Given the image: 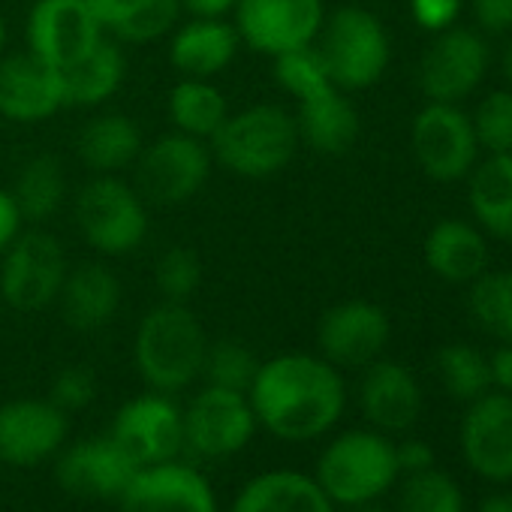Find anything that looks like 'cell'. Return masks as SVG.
Returning <instances> with one entry per match:
<instances>
[{
	"label": "cell",
	"instance_id": "1",
	"mask_svg": "<svg viewBox=\"0 0 512 512\" xmlns=\"http://www.w3.org/2000/svg\"><path fill=\"white\" fill-rule=\"evenodd\" d=\"M247 398L260 428L284 443L326 437L347 410L341 368L314 353H281L260 362Z\"/></svg>",
	"mask_w": 512,
	"mask_h": 512
},
{
	"label": "cell",
	"instance_id": "2",
	"mask_svg": "<svg viewBox=\"0 0 512 512\" xmlns=\"http://www.w3.org/2000/svg\"><path fill=\"white\" fill-rule=\"evenodd\" d=\"M208 335L199 317L178 302L151 308L133 338V365L142 383L154 392L178 395L202 377Z\"/></svg>",
	"mask_w": 512,
	"mask_h": 512
},
{
	"label": "cell",
	"instance_id": "3",
	"mask_svg": "<svg viewBox=\"0 0 512 512\" xmlns=\"http://www.w3.org/2000/svg\"><path fill=\"white\" fill-rule=\"evenodd\" d=\"M211 157L235 178L263 181L284 172L299 151L296 115L275 103H256L229 112L211 136Z\"/></svg>",
	"mask_w": 512,
	"mask_h": 512
},
{
	"label": "cell",
	"instance_id": "4",
	"mask_svg": "<svg viewBox=\"0 0 512 512\" xmlns=\"http://www.w3.org/2000/svg\"><path fill=\"white\" fill-rule=\"evenodd\" d=\"M314 479L335 506L356 509L377 503L401 479L395 443L377 428L344 431L320 452Z\"/></svg>",
	"mask_w": 512,
	"mask_h": 512
},
{
	"label": "cell",
	"instance_id": "5",
	"mask_svg": "<svg viewBox=\"0 0 512 512\" xmlns=\"http://www.w3.org/2000/svg\"><path fill=\"white\" fill-rule=\"evenodd\" d=\"M317 49L341 91H365L377 85L392 58L383 22L362 7H341L326 16Z\"/></svg>",
	"mask_w": 512,
	"mask_h": 512
},
{
	"label": "cell",
	"instance_id": "6",
	"mask_svg": "<svg viewBox=\"0 0 512 512\" xmlns=\"http://www.w3.org/2000/svg\"><path fill=\"white\" fill-rule=\"evenodd\" d=\"M76 226L103 256H127L148 238V202L121 175H94L76 196Z\"/></svg>",
	"mask_w": 512,
	"mask_h": 512
},
{
	"label": "cell",
	"instance_id": "7",
	"mask_svg": "<svg viewBox=\"0 0 512 512\" xmlns=\"http://www.w3.org/2000/svg\"><path fill=\"white\" fill-rule=\"evenodd\" d=\"M67 272L64 244L52 232L40 226L22 229L0 253V299L22 314L46 311L58 302Z\"/></svg>",
	"mask_w": 512,
	"mask_h": 512
},
{
	"label": "cell",
	"instance_id": "8",
	"mask_svg": "<svg viewBox=\"0 0 512 512\" xmlns=\"http://www.w3.org/2000/svg\"><path fill=\"white\" fill-rule=\"evenodd\" d=\"M260 431L247 392L202 386L184 407V452L202 461L235 458Z\"/></svg>",
	"mask_w": 512,
	"mask_h": 512
},
{
	"label": "cell",
	"instance_id": "9",
	"mask_svg": "<svg viewBox=\"0 0 512 512\" xmlns=\"http://www.w3.org/2000/svg\"><path fill=\"white\" fill-rule=\"evenodd\" d=\"M136 166V190L145 202L154 205H181L193 199L214 166L211 145L178 130L154 139L142 148Z\"/></svg>",
	"mask_w": 512,
	"mask_h": 512
},
{
	"label": "cell",
	"instance_id": "10",
	"mask_svg": "<svg viewBox=\"0 0 512 512\" xmlns=\"http://www.w3.org/2000/svg\"><path fill=\"white\" fill-rule=\"evenodd\" d=\"M323 22V0H238L232 10L238 40L269 58L317 43Z\"/></svg>",
	"mask_w": 512,
	"mask_h": 512
},
{
	"label": "cell",
	"instance_id": "11",
	"mask_svg": "<svg viewBox=\"0 0 512 512\" xmlns=\"http://www.w3.org/2000/svg\"><path fill=\"white\" fill-rule=\"evenodd\" d=\"M109 434L139 467L175 461L184 452V407L175 395L148 389L115 410Z\"/></svg>",
	"mask_w": 512,
	"mask_h": 512
},
{
	"label": "cell",
	"instance_id": "12",
	"mask_svg": "<svg viewBox=\"0 0 512 512\" xmlns=\"http://www.w3.org/2000/svg\"><path fill=\"white\" fill-rule=\"evenodd\" d=\"M410 142L422 172L443 184L467 178L479 157L473 124L455 103H428L419 109Z\"/></svg>",
	"mask_w": 512,
	"mask_h": 512
},
{
	"label": "cell",
	"instance_id": "13",
	"mask_svg": "<svg viewBox=\"0 0 512 512\" xmlns=\"http://www.w3.org/2000/svg\"><path fill=\"white\" fill-rule=\"evenodd\" d=\"M67 437L70 416L52 398H13L0 404V464H46L67 446Z\"/></svg>",
	"mask_w": 512,
	"mask_h": 512
},
{
	"label": "cell",
	"instance_id": "14",
	"mask_svg": "<svg viewBox=\"0 0 512 512\" xmlns=\"http://www.w3.org/2000/svg\"><path fill=\"white\" fill-rule=\"evenodd\" d=\"M136 470L139 464L112 434L67 443L55 455L58 485L79 500H118Z\"/></svg>",
	"mask_w": 512,
	"mask_h": 512
},
{
	"label": "cell",
	"instance_id": "15",
	"mask_svg": "<svg viewBox=\"0 0 512 512\" xmlns=\"http://www.w3.org/2000/svg\"><path fill=\"white\" fill-rule=\"evenodd\" d=\"M103 28L88 0H37L28 16V52L55 70L79 64L100 40Z\"/></svg>",
	"mask_w": 512,
	"mask_h": 512
},
{
	"label": "cell",
	"instance_id": "16",
	"mask_svg": "<svg viewBox=\"0 0 512 512\" xmlns=\"http://www.w3.org/2000/svg\"><path fill=\"white\" fill-rule=\"evenodd\" d=\"M115 503L118 512H220L214 485L181 458L139 467Z\"/></svg>",
	"mask_w": 512,
	"mask_h": 512
},
{
	"label": "cell",
	"instance_id": "17",
	"mask_svg": "<svg viewBox=\"0 0 512 512\" xmlns=\"http://www.w3.org/2000/svg\"><path fill=\"white\" fill-rule=\"evenodd\" d=\"M488 73V46L479 34L446 28L419 61V91L431 103L470 97Z\"/></svg>",
	"mask_w": 512,
	"mask_h": 512
},
{
	"label": "cell",
	"instance_id": "18",
	"mask_svg": "<svg viewBox=\"0 0 512 512\" xmlns=\"http://www.w3.org/2000/svg\"><path fill=\"white\" fill-rule=\"evenodd\" d=\"M458 440L464 464L476 476L497 485L512 482V395L488 389L470 401Z\"/></svg>",
	"mask_w": 512,
	"mask_h": 512
},
{
	"label": "cell",
	"instance_id": "19",
	"mask_svg": "<svg viewBox=\"0 0 512 512\" xmlns=\"http://www.w3.org/2000/svg\"><path fill=\"white\" fill-rule=\"evenodd\" d=\"M389 335L392 326L386 311L362 299L329 308L317 326L320 356L335 368H368L383 356Z\"/></svg>",
	"mask_w": 512,
	"mask_h": 512
},
{
	"label": "cell",
	"instance_id": "20",
	"mask_svg": "<svg viewBox=\"0 0 512 512\" xmlns=\"http://www.w3.org/2000/svg\"><path fill=\"white\" fill-rule=\"evenodd\" d=\"M64 106L61 70L40 61L34 52L0 58V115L16 124H40Z\"/></svg>",
	"mask_w": 512,
	"mask_h": 512
},
{
	"label": "cell",
	"instance_id": "21",
	"mask_svg": "<svg viewBox=\"0 0 512 512\" xmlns=\"http://www.w3.org/2000/svg\"><path fill=\"white\" fill-rule=\"evenodd\" d=\"M359 407L371 428L401 434L422 416V386L407 365L377 359L365 368L359 383Z\"/></svg>",
	"mask_w": 512,
	"mask_h": 512
},
{
	"label": "cell",
	"instance_id": "22",
	"mask_svg": "<svg viewBox=\"0 0 512 512\" xmlns=\"http://www.w3.org/2000/svg\"><path fill=\"white\" fill-rule=\"evenodd\" d=\"M229 512H338V506L326 497L314 473L275 467L247 479Z\"/></svg>",
	"mask_w": 512,
	"mask_h": 512
},
{
	"label": "cell",
	"instance_id": "23",
	"mask_svg": "<svg viewBox=\"0 0 512 512\" xmlns=\"http://www.w3.org/2000/svg\"><path fill=\"white\" fill-rule=\"evenodd\" d=\"M121 299V281L103 263H82L79 269H70L58 293L61 317L76 332L106 329L115 320Z\"/></svg>",
	"mask_w": 512,
	"mask_h": 512
},
{
	"label": "cell",
	"instance_id": "24",
	"mask_svg": "<svg viewBox=\"0 0 512 512\" xmlns=\"http://www.w3.org/2000/svg\"><path fill=\"white\" fill-rule=\"evenodd\" d=\"M238 31L226 19H190L172 31L169 64L184 79H214L238 55Z\"/></svg>",
	"mask_w": 512,
	"mask_h": 512
},
{
	"label": "cell",
	"instance_id": "25",
	"mask_svg": "<svg viewBox=\"0 0 512 512\" xmlns=\"http://www.w3.org/2000/svg\"><path fill=\"white\" fill-rule=\"evenodd\" d=\"M299 103L296 127L299 142L314 148L317 154L338 157L347 154L359 139V112L350 103L347 91L338 85H329L317 94H308Z\"/></svg>",
	"mask_w": 512,
	"mask_h": 512
},
{
	"label": "cell",
	"instance_id": "26",
	"mask_svg": "<svg viewBox=\"0 0 512 512\" xmlns=\"http://www.w3.org/2000/svg\"><path fill=\"white\" fill-rule=\"evenodd\" d=\"M428 269L449 284H470L488 266V244L482 232L464 220H440L425 238Z\"/></svg>",
	"mask_w": 512,
	"mask_h": 512
},
{
	"label": "cell",
	"instance_id": "27",
	"mask_svg": "<svg viewBox=\"0 0 512 512\" xmlns=\"http://www.w3.org/2000/svg\"><path fill=\"white\" fill-rule=\"evenodd\" d=\"M61 79L67 109H97L121 91L127 79V55L121 43L103 37L79 64L61 70Z\"/></svg>",
	"mask_w": 512,
	"mask_h": 512
},
{
	"label": "cell",
	"instance_id": "28",
	"mask_svg": "<svg viewBox=\"0 0 512 512\" xmlns=\"http://www.w3.org/2000/svg\"><path fill=\"white\" fill-rule=\"evenodd\" d=\"M103 34L115 43H154L178 25V0H88Z\"/></svg>",
	"mask_w": 512,
	"mask_h": 512
},
{
	"label": "cell",
	"instance_id": "29",
	"mask_svg": "<svg viewBox=\"0 0 512 512\" xmlns=\"http://www.w3.org/2000/svg\"><path fill=\"white\" fill-rule=\"evenodd\" d=\"M79 157L97 175H118L133 166L145 148L142 130L130 115L106 112L91 118L79 133Z\"/></svg>",
	"mask_w": 512,
	"mask_h": 512
},
{
	"label": "cell",
	"instance_id": "30",
	"mask_svg": "<svg viewBox=\"0 0 512 512\" xmlns=\"http://www.w3.org/2000/svg\"><path fill=\"white\" fill-rule=\"evenodd\" d=\"M470 211L491 235L512 241V154H491L470 172Z\"/></svg>",
	"mask_w": 512,
	"mask_h": 512
},
{
	"label": "cell",
	"instance_id": "31",
	"mask_svg": "<svg viewBox=\"0 0 512 512\" xmlns=\"http://www.w3.org/2000/svg\"><path fill=\"white\" fill-rule=\"evenodd\" d=\"M229 115L226 94L211 79H184L169 91V121L178 133L211 142Z\"/></svg>",
	"mask_w": 512,
	"mask_h": 512
},
{
	"label": "cell",
	"instance_id": "32",
	"mask_svg": "<svg viewBox=\"0 0 512 512\" xmlns=\"http://www.w3.org/2000/svg\"><path fill=\"white\" fill-rule=\"evenodd\" d=\"M13 196L25 223H37V226L46 223L64 205V196H67V175H64L61 160L52 154L31 157L19 169Z\"/></svg>",
	"mask_w": 512,
	"mask_h": 512
},
{
	"label": "cell",
	"instance_id": "33",
	"mask_svg": "<svg viewBox=\"0 0 512 512\" xmlns=\"http://www.w3.org/2000/svg\"><path fill=\"white\" fill-rule=\"evenodd\" d=\"M467 311L482 332L512 344V272H482L470 281Z\"/></svg>",
	"mask_w": 512,
	"mask_h": 512
},
{
	"label": "cell",
	"instance_id": "34",
	"mask_svg": "<svg viewBox=\"0 0 512 512\" xmlns=\"http://www.w3.org/2000/svg\"><path fill=\"white\" fill-rule=\"evenodd\" d=\"M437 377L443 389L458 401H476L491 389V365L470 344H446L437 353Z\"/></svg>",
	"mask_w": 512,
	"mask_h": 512
},
{
	"label": "cell",
	"instance_id": "35",
	"mask_svg": "<svg viewBox=\"0 0 512 512\" xmlns=\"http://www.w3.org/2000/svg\"><path fill=\"white\" fill-rule=\"evenodd\" d=\"M398 512H464V491L449 473L437 470V464L419 473H404Z\"/></svg>",
	"mask_w": 512,
	"mask_h": 512
},
{
	"label": "cell",
	"instance_id": "36",
	"mask_svg": "<svg viewBox=\"0 0 512 512\" xmlns=\"http://www.w3.org/2000/svg\"><path fill=\"white\" fill-rule=\"evenodd\" d=\"M256 371H260V359L253 356V350L244 347L241 341L223 338V341H208L199 380H205V386L247 392Z\"/></svg>",
	"mask_w": 512,
	"mask_h": 512
},
{
	"label": "cell",
	"instance_id": "37",
	"mask_svg": "<svg viewBox=\"0 0 512 512\" xmlns=\"http://www.w3.org/2000/svg\"><path fill=\"white\" fill-rule=\"evenodd\" d=\"M275 79L284 88V94H290L293 100H302L308 94H317V91L335 85L317 43L278 55L275 58Z\"/></svg>",
	"mask_w": 512,
	"mask_h": 512
},
{
	"label": "cell",
	"instance_id": "38",
	"mask_svg": "<svg viewBox=\"0 0 512 512\" xmlns=\"http://www.w3.org/2000/svg\"><path fill=\"white\" fill-rule=\"evenodd\" d=\"M154 281H157V290H160L163 302L187 305L196 296V290L202 287L199 253L184 247V244L163 250V256L157 260V269H154Z\"/></svg>",
	"mask_w": 512,
	"mask_h": 512
},
{
	"label": "cell",
	"instance_id": "39",
	"mask_svg": "<svg viewBox=\"0 0 512 512\" xmlns=\"http://www.w3.org/2000/svg\"><path fill=\"white\" fill-rule=\"evenodd\" d=\"M479 151L512 154V91H491L473 115Z\"/></svg>",
	"mask_w": 512,
	"mask_h": 512
},
{
	"label": "cell",
	"instance_id": "40",
	"mask_svg": "<svg viewBox=\"0 0 512 512\" xmlns=\"http://www.w3.org/2000/svg\"><path fill=\"white\" fill-rule=\"evenodd\" d=\"M49 398H52V404H58L67 416H70V413H79V410H85V407H91L94 398H97V377H94V371L85 368V365H70V368L58 371Z\"/></svg>",
	"mask_w": 512,
	"mask_h": 512
},
{
	"label": "cell",
	"instance_id": "41",
	"mask_svg": "<svg viewBox=\"0 0 512 512\" xmlns=\"http://www.w3.org/2000/svg\"><path fill=\"white\" fill-rule=\"evenodd\" d=\"M413 22L431 34H440L455 25L461 13V0H410Z\"/></svg>",
	"mask_w": 512,
	"mask_h": 512
},
{
	"label": "cell",
	"instance_id": "42",
	"mask_svg": "<svg viewBox=\"0 0 512 512\" xmlns=\"http://www.w3.org/2000/svg\"><path fill=\"white\" fill-rule=\"evenodd\" d=\"M473 16L485 34L512 31V0H473Z\"/></svg>",
	"mask_w": 512,
	"mask_h": 512
},
{
	"label": "cell",
	"instance_id": "43",
	"mask_svg": "<svg viewBox=\"0 0 512 512\" xmlns=\"http://www.w3.org/2000/svg\"><path fill=\"white\" fill-rule=\"evenodd\" d=\"M395 455H398V467L401 473H419V470H428L434 467V449L431 443L425 440H416V437H407L401 443H395Z\"/></svg>",
	"mask_w": 512,
	"mask_h": 512
},
{
	"label": "cell",
	"instance_id": "44",
	"mask_svg": "<svg viewBox=\"0 0 512 512\" xmlns=\"http://www.w3.org/2000/svg\"><path fill=\"white\" fill-rule=\"evenodd\" d=\"M22 229H25V217H22V211L16 205L13 190L0 187V253H4L16 241V235Z\"/></svg>",
	"mask_w": 512,
	"mask_h": 512
},
{
	"label": "cell",
	"instance_id": "45",
	"mask_svg": "<svg viewBox=\"0 0 512 512\" xmlns=\"http://www.w3.org/2000/svg\"><path fill=\"white\" fill-rule=\"evenodd\" d=\"M238 0H178L181 13L190 19H226L232 16Z\"/></svg>",
	"mask_w": 512,
	"mask_h": 512
},
{
	"label": "cell",
	"instance_id": "46",
	"mask_svg": "<svg viewBox=\"0 0 512 512\" xmlns=\"http://www.w3.org/2000/svg\"><path fill=\"white\" fill-rule=\"evenodd\" d=\"M491 386H497L500 392L512 395V344H503L491 359Z\"/></svg>",
	"mask_w": 512,
	"mask_h": 512
},
{
	"label": "cell",
	"instance_id": "47",
	"mask_svg": "<svg viewBox=\"0 0 512 512\" xmlns=\"http://www.w3.org/2000/svg\"><path fill=\"white\" fill-rule=\"evenodd\" d=\"M476 512H512V491H500V494L485 497Z\"/></svg>",
	"mask_w": 512,
	"mask_h": 512
},
{
	"label": "cell",
	"instance_id": "48",
	"mask_svg": "<svg viewBox=\"0 0 512 512\" xmlns=\"http://www.w3.org/2000/svg\"><path fill=\"white\" fill-rule=\"evenodd\" d=\"M500 70H503V79L512 85V37H509V43L503 46V55H500Z\"/></svg>",
	"mask_w": 512,
	"mask_h": 512
},
{
	"label": "cell",
	"instance_id": "49",
	"mask_svg": "<svg viewBox=\"0 0 512 512\" xmlns=\"http://www.w3.org/2000/svg\"><path fill=\"white\" fill-rule=\"evenodd\" d=\"M7 55V19H4V13H0V58Z\"/></svg>",
	"mask_w": 512,
	"mask_h": 512
},
{
	"label": "cell",
	"instance_id": "50",
	"mask_svg": "<svg viewBox=\"0 0 512 512\" xmlns=\"http://www.w3.org/2000/svg\"><path fill=\"white\" fill-rule=\"evenodd\" d=\"M350 512H389V509H383V506H377V503H368V506H356V509H350Z\"/></svg>",
	"mask_w": 512,
	"mask_h": 512
},
{
	"label": "cell",
	"instance_id": "51",
	"mask_svg": "<svg viewBox=\"0 0 512 512\" xmlns=\"http://www.w3.org/2000/svg\"><path fill=\"white\" fill-rule=\"evenodd\" d=\"M0 311H4V299H0Z\"/></svg>",
	"mask_w": 512,
	"mask_h": 512
}]
</instances>
